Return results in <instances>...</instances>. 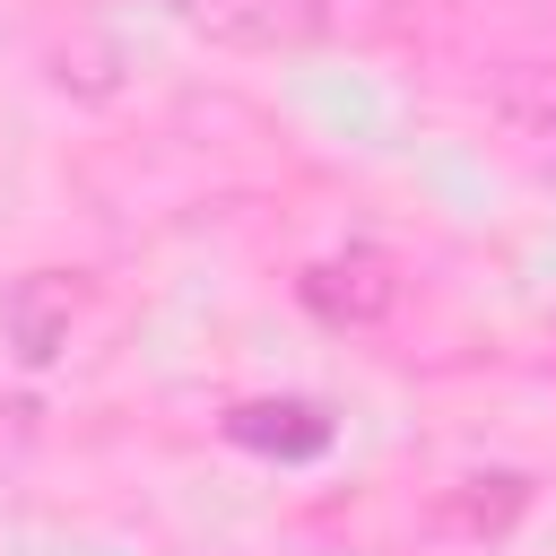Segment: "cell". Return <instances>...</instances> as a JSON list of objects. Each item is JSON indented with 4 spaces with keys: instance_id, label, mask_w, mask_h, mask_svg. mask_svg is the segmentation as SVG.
Segmentation results:
<instances>
[{
    "instance_id": "5",
    "label": "cell",
    "mask_w": 556,
    "mask_h": 556,
    "mask_svg": "<svg viewBox=\"0 0 556 556\" xmlns=\"http://www.w3.org/2000/svg\"><path fill=\"white\" fill-rule=\"evenodd\" d=\"M547 130H556V104H547Z\"/></svg>"
},
{
    "instance_id": "4",
    "label": "cell",
    "mask_w": 556,
    "mask_h": 556,
    "mask_svg": "<svg viewBox=\"0 0 556 556\" xmlns=\"http://www.w3.org/2000/svg\"><path fill=\"white\" fill-rule=\"evenodd\" d=\"M78 278H61V269H43V278H26L17 295H9V330H17V356L26 365H52L61 348H70V321H78Z\"/></svg>"
},
{
    "instance_id": "2",
    "label": "cell",
    "mask_w": 556,
    "mask_h": 556,
    "mask_svg": "<svg viewBox=\"0 0 556 556\" xmlns=\"http://www.w3.org/2000/svg\"><path fill=\"white\" fill-rule=\"evenodd\" d=\"M295 295L321 313V321H382L391 304H400V278H391V261L382 252H330V261H313L304 278H295Z\"/></svg>"
},
{
    "instance_id": "1",
    "label": "cell",
    "mask_w": 556,
    "mask_h": 556,
    "mask_svg": "<svg viewBox=\"0 0 556 556\" xmlns=\"http://www.w3.org/2000/svg\"><path fill=\"white\" fill-rule=\"evenodd\" d=\"M191 35L208 43H235V52H278V43H304L321 26V0H165Z\"/></svg>"
},
{
    "instance_id": "3",
    "label": "cell",
    "mask_w": 556,
    "mask_h": 556,
    "mask_svg": "<svg viewBox=\"0 0 556 556\" xmlns=\"http://www.w3.org/2000/svg\"><path fill=\"white\" fill-rule=\"evenodd\" d=\"M226 443L278 452V460H313V452H330V408H313V400H243V408H226Z\"/></svg>"
}]
</instances>
